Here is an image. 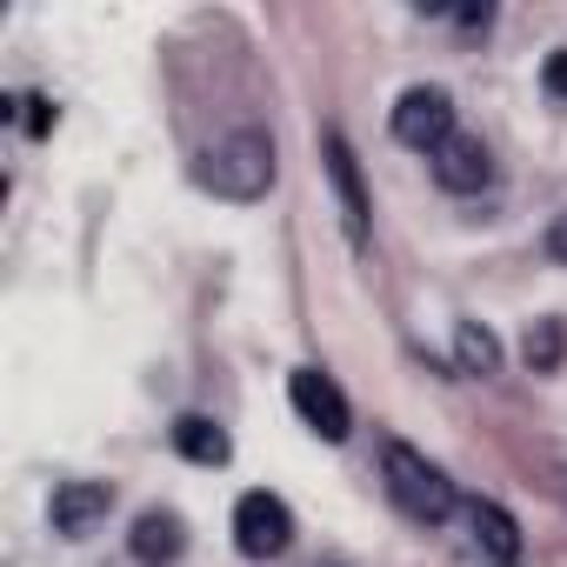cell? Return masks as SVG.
<instances>
[{
  "mask_svg": "<svg viewBox=\"0 0 567 567\" xmlns=\"http://www.w3.org/2000/svg\"><path fill=\"white\" fill-rule=\"evenodd\" d=\"M381 481H388V501H394L408 520H447V514H454V481H447L427 454H414L408 441H388Z\"/></svg>",
  "mask_w": 567,
  "mask_h": 567,
  "instance_id": "obj_2",
  "label": "cell"
},
{
  "mask_svg": "<svg viewBox=\"0 0 567 567\" xmlns=\"http://www.w3.org/2000/svg\"><path fill=\"white\" fill-rule=\"evenodd\" d=\"M540 87H547L554 101H567V48H554V54H547V68H540Z\"/></svg>",
  "mask_w": 567,
  "mask_h": 567,
  "instance_id": "obj_14",
  "label": "cell"
},
{
  "mask_svg": "<svg viewBox=\"0 0 567 567\" xmlns=\"http://www.w3.org/2000/svg\"><path fill=\"white\" fill-rule=\"evenodd\" d=\"M434 181H441L447 194H481V187L494 181V154H487L474 134H454V141L434 154Z\"/></svg>",
  "mask_w": 567,
  "mask_h": 567,
  "instance_id": "obj_9",
  "label": "cell"
},
{
  "mask_svg": "<svg viewBox=\"0 0 567 567\" xmlns=\"http://www.w3.org/2000/svg\"><path fill=\"white\" fill-rule=\"evenodd\" d=\"M295 540V514L280 494H240L234 501V547L247 560H274V554H288Z\"/></svg>",
  "mask_w": 567,
  "mask_h": 567,
  "instance_id": "obj_4",
  "label": "cell"
},
{
  "mask_svg": "<svg viewBox=\"0 0 567 567\" xmlns=\"http://www.w3.org/2000/svg\"><path fill=\"white\" fill-rule=\"evenodd\" d=\"M394 141L434 161L454 141V101H447V87H408L394 101Z\"/></svg>",
  "mask_w": 567,
  "mask_h": 567,
  "instance_id": "obj_3",
  "label": "cell"
},
{
  "mask_svg": "<svg viewBox=\"0 0 567 567\" xmlns=\"http://www.w3.org/2000/svg\"><path fill=\"white\" fill-rule=\"evenodd\" d=\"M454 354H461V368H467V374H494V361H501L494 334H487V328H474V321H461V334H454Z\"/></svg>",
  "mask_w": 567,
  "mask_h": 567,
  "instance_id": "obj_12",
  "label": "cell"
},
{
  "mask_svg": "<svg viewBox=\"0 0 567 567\" xmlns=\"http://www.w3.org/2000/svg\"><path fill=\"white\" fill-rule=\"evenodd\" d=\"M174 454L194 461V467H220V461L234 454V441L220 434V421H207V414H181V421H174Z\"/></svg>",
  "mask_w": 567,
  "mask_h": 567,
  "instance_id": "obj_11",
  "label": "cell"
},
{
  "mask_svg": "<svg viewBox=\"0 0 567 567\" xmlns=\"http://www.w3.org/2000/svg\"><path fill=\"white\" fill-rule=\"evenodd\" d=\"M554 354H560V328L547 321L540 334H527V361H534V368H554Z\"/></svg>",
  "mask_w": 567,
  "mask_h": 567,
  "instance_id": "obj_13",
  "label": "cell"
},
{
  "mask_svg": "<svg viewBox=\"0 0 567 567\" xmlns=\"http://www.w3.org/2000/svg\"><path fill=\"white\" fill-rule=\"evenodd\" d=\"M288 401H295V414H301L321 441H348L354 408H348V394H341L321 368H295V374H288Z\"/></svg>",
  "mask_w": 567,
  "mask_h": 567,
  "instance_id": "obj_5",
  "label": "cell"
},
{
  "mask_svg": "<svg viewBox=\"0 0 567 567\" xmlns=\"http://www.w3.org/2000/svg\"><path fill=\"white\" fill-rule=\"evenodd\" d=\"M28 107V134H48L54 127V114H48V101H21Z\"/></svg>",
  "mask_w": 567,
  "mask_h": 567,
  "instance_id": "obj_15",
  "label": "cell"
},
{
  "mask_svg": "<svg viewBox=\"0 0 567 567\" xmlns=\"http://www.w3.org/2000/svg\"><path fill=\"white\" fill-rule=\"evenodd\" d=\"M467 527H474V554L487 567H520V527L501 501H467Z\"/></svg>",
  "mask_w": 567,
  "mask_h": 567,
  "instance_id": "obj_8",
  "label": "cell"
},
{
  "mask_svg": "<svg viewBox=\"0 0 567 567\" xmlns=\"http://www.w3.org/2000/svg\"><path fill=\"white\" fill-rule=\"evenodd\" d=\"M107 507H114V487L107 481H61L54 487V534L81 540V534H94L107 520Z\"/></svg>",
  "mask_w": 567,
  "mask_h": 567,
  "instance_id": "obj_7",
  "label": "cell"
},
{
  "mask_svg": "<svg viewBox=\"0 0 567 567\" xmlns=\"http://www.w3.org/2000/svg\"><path fill=\"white\" fill-rule=\"evenodd\" d=\"M194 174H200V187H214L220 200H260V194L274 187V141H267L260 127H240V134L214 141Z\"/></svg>",
  "mask_w": 567,
  "mask_h": 567,
  "instance_id": "obj_1",
  "label": "cell"
},
{
  "mask_svg": "<svg viewBox=\"0 0 567 567\" xmlns=\"http://www.w3.org/2000/svg\"><path fill=\"white\" fill-rule=\"evenodd\" d=\"M181 547H187V527H181V514H167V507H147V514L134 520V554H141L147 567H167V560H181Z\"/></svg>",
  "mask_w": 567,
  "mask_h": 567,
  "instance_id": "obj_10",
  "label": "cell"
},
{
  "mask_svg": "<svg viewBox=\"0 0 567 567\" xmlns=\"http://www.w3.org/2000/svg\"><path fill=\"white\" fill-rule=\"evenodd\" d=\"M321 154H328V181H334V194H341L348 240H354V247H368V194H361V167H354V147H348V134H341V127H328Z\"/></svg>",
  "mask_w": 567,
  "mask_h": 567,
  "instance_id": "obj_6",
  "label": "cell"
},
{
  "mask_svg": "<svg viewBox=\"0 0 567 567\" xmlns=\"http://www.w3.org/2000/svg\"><path fill=\"white\" fill-rule=\"evenodd\" d=\"M547 254H554V260H560V267H567V214H560V220H554V227H547Z\"/></svg>",
  "mask_w": 567,
  "mask_h": 567,
  "instance_id": "obj_16",
  "label": "cell"
}]
</instances>
